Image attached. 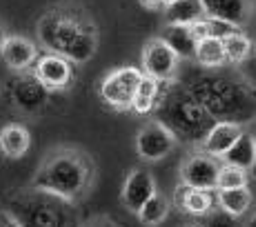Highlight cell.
Segmentation results:
<instances>
[{
    "mask_svg": "<svg viewBox=\"0 0 256 227\" xmlns=\"http://www.w3.org/2000/svg\"><path fill=\"white\" fill-rule=\"evenodd\" d=\"M216 203L220 210H225L228 214L243 218L254 203V194L250 187H238V190H216Z\"/></svg>",
    "mask_w": 256,
    "mask_h": 227,
    "instance_id": "e0dca14e",
    "label": "cell"
},
{
    "mask_svg": "<svg viewBox=\"0 0 256 227\" xmlns=\"http://www.w3.org/2000/svg\"><path fill=\"white\" fill-rule=\"evenodd\" d=\"M200 227H245V225L238 216H232L225 210H220V207H214L210 214L203 216V225Z\"/></svg>",
    "mask_w": 256,
    "mask_h": 227,
    "instance_id": "d4e9b609",
    "label": "cell"
},
{
    "mask_svg": "<svg viewBox=\"0 0 256 227\" xmlns=\"http://www.w3.org/2000/svg\"><path fill=\"white\" fill-rule=\"evenodd\" d=\"M29 147H32V134L24 125L9 122V125L2 127V132H0V152H2V156L18 160L27 154Z\"/></svg>",
    "mask_w": 256,
    "mask_h": 227,
    "instance_id": "9a60e30c",
    "label": "cell"
},
{
    "mask_svg": "<svg viewBox=\"0 0 256 227\" xmlns=\"http://www.w3.org/2000/svg\"><path fill=\"white\" fill-rule=\"evenodd\" d=\"M0 227H22V225L14 218L12 212H0Z\"/></svg>",
    "mask_w": 256,
    "mask_h": 227,
    "instance_id": "83f0119b",
    "label": "cell"
},
{
    "mask_svg": "<svg viewBox=\"0 0 256 227\" xmlns=\"http://www.w3.org/2000/svg\"><path fill=\"white\" fill-rule=\"evenodd\" d=\"M94 180L96 165L87 152L78 147H56L45 154L29 187L76 205L90 194Z\"/></svg>",
    "mask_w": 256,
    "mask_h": 227,
    "instance_id": "7a4b0ae2",
    "label": "cell"
},
{
    "mask_svg": "<svg viewBox=\"0 0 256 227\" xmlns=\"http://www.w3.org/2000/svg\"><path fill=\"white\" fill-rule=\"evenodd\" d=\"M223 45H225V54H228V62H232V65H240V62L248 60L252 56V47H254L250 36L243 34L240 29L228 34L223 38Z\"/></svg>",
    "mask_w": 256,
    "mask_h": 227,
    "instance_id": "603a6c76",
    "label": "cell"
},
{
    "mask_svg": "<svg viewBox=\"0 0 256 227\" xmlns=\"http://www.w3.org/2000/svg\"><path fill=\"white\" fill-rule=\"evenodd\" d=\"M178 136L163 120H150L136 134V154L145 162H160L176 150Z\"/></svg>",
    "mask_w": 256,
    "mask_h": 227,
    "instance_id": "5b68a950",
    "label": "cell"
},
{
    "mask_svg": "<svg viewBox=\"0 0 256 227\" xmlns=\"http://www.w3.org/2000/svg\"><path fill=\"white\" fill-rule=\"evenodd\" d=\"M80 227H120V225L114 223L110 216H92L90 220L80 223Z\"/></svg>",
    "mask_w": 256,
    "mask_h": 227,
    "instance_id": "484cf974",
    "label": "cell"
},
{
    "mask_svg": "<svg viewBox=\"0 0 256 227\" xmlns=\"http://www.w3.org/2000/svg\"><path fill=\"white\" fill-rule=\"evenodd\" d=\"M32 72L49 92H65L74 82V62L58 54H42Z\"/></svg>",
    "mask_w": 256,
    "mask_h": 227,
    "instance_id": "9c48e42d",
    "label": "cell"
},
{
    "mask_svg": "<svg viewBox=\"0 0 256 227\" xmlns=\"http://www.w3.org/2000/svg\"><path fill=\"white\" fill-rule=\"evenodd\" d=\"M238 187H250V172L223 162L220 174H218V187H216V190H238Z\"/></svg>",
    "mask_w": 256,
    "mask_h": 227,
    "instance_id": "cb8c5ba5",
    "label": "cell"
},
{
    "mask_svg": "<svg viewBox=\"0 0 256 227\" xmlns=\"http://www.w3.org/2000/svg\"><path fill=\"white\" fill-rule=\"evenodd\" d=\"M9 212L22 227H80L76 223V205L34 187L22 190L12 200Z\"/></svg>",
    "mask_w": 256,
    "mask_h": 227,
    "instance_id": "3957f363",
    "label": "cell"
},
{
    "mask_svg": "<svg viewBox=\"0 0 256 227\" xmlns=\"http://www.w3.org/2000/svg\"><path fill=\"white\" fill-rule=\"evenodd\" d=\"M7 38H9V34L4 32V27L0 24V54H2V47H4V42H7Z\"/></svg>",
    "mask_w": 256,
    "mask_h": 227,
    "instance_id": "f1b7e54d",
    "label": "cell"
},
{
    "mask_svg": "<svg viewBox=\"0 0 256 227\" xmlns=\"http://www.w3.org/2000/svg\"><path fill=\"white\" fill-rule=\"evenodd\" d=\"M250 227H256V214H254V218L250 220Z\"/></svg>",
    "mask_w": 256,
    "mask_h": 227,
    "instance_id": "4dcf8cb0",
    "label": "cell"
},
{
    "mask_svg": "<svg viewBox=\"0 0 256 227\" xmlns=\"http://www.w3.org/2000/svg\"><path fill=\"white\" fill-rule=\"evenodd\" d=\"M243 134L245 132L238 122L220 120V122H216V125H212L208 130V134H205V138H203V152L216 156V158H223Z\"/></svg>",
    "mask_w": 256,
    "mask_h": 227,
    "instance_id": "7c38bea8",
    "label": "cell"
},
{
    "mask_svg": "<svg viewBox=\"0 0 256 227\" xmlns=\"http://www.w3.org/2000/svg\"><path fill=\"white\" fill-rule=\"evenodd\" d=\"M167 42L172 45L176 54H178L180 58H194L196 56V38L192 36L190 27H180V24H165L163 29V36Z\"/></svg>",
    "mask_w": 256,
    "mask_h": 227,
    "instance_id": "ffe728a7",
    "label": "cell"
},
{
    "mask_svg": "<svg viewBox=\"0 0 256 227\" xmlns=\"http://www.w3.org/2000/svg\"><path fill=\"white\" fill-rule=\"evenodd\" d=\"M0 56H2V62L12 72H29L40 58L36 42L24 36H16V34H9Z\"/></svg>",
    "mask_w": 256,
    "mask_h": 227,
    "instance_id": "8fae6325",
    "label": "cell"
},
{
    "mask_svg": "<svg viewBox=\"0 0 256 227\" xmlns=\"http://www.w3.org/2000/svg\"><path fill=\"white\" fill-rule=\"evenodd\" d=\"M145 72L138 67H118L112 69L105 78H102L100 87V98L107 107L116 112H130L134 107V98L138 92Z\"/></svg>",
    "mask_w": 256,
    "mask_h": 227,
    "instance_id": "277c9868",
    "label": "cell"
},
{
    "mask_svg": "<svg viewBox=\"0 0 256 227\" xmlns=\"http://www.w3.org/2000/svg\"><path fill=\"white\" fill-rule=\"evenodd\" d=\"M160 85H163V82L154 80V78H150V76L142 78L138 92H136L132 112L138 114V116H147V114L154 112V107L158 105V98H160Z\"/></svg>",
    "mask_w": 256,
    "mask_h": 227,
    "instance_id": "44dd1931",
    "label": "cell"
},
{
    "mask_svg": "<svg viewBox=\"0 0 256 227\" xmlns=\"http://www.w3.org/2000/svg\"><path fill=\"white\" fill-rule=\"evenodd\" d=\"M220 160H223L225 165H234L245 172H252L256 167V136L245 132V134L236 140V145Z\"/></svg>",
    "mask_w": 256,
    "mask_h": 227,
    "instance_id": "ac0fdd59",
    "label": "cell"
},
{
    "mask_svg": "<svg viewBox=\"0 0 256 227\" xmlns=\"http://www.w3.org/2000/svg\"><path fill=\"white\" fill-rule=\"evenodd\" d=\"M185 227H200V225H185Z\"/></svg>",
    "mask_w": 256,
    "mask_h": 227,
    "instance_id": "1f68e13d",
    "label": "cell"
},
{
    "mask_svg": "<svg viewBox=\"0 0 256 227\" xmlns=\"http://www.w3.org/2000/svg\"><path fill=\"white\" fill-rule=\"evenodd\" d=\"M220 167H223L220 158L208 154V152H196V154L187 156L180 165V182L187 187H196V190L214 192L218 187Z\"/></svg>",
    "mask_w": 256,
    "mask_h": 227,
    "instance_id": "52a82bcc",
    "label": "cell"
},
{
    "mask_svg": "<svg viewBox=\"0 0 256 227\" xmlns=\"http://www.w3.org/2000/svg\"><path fill=\"white\" fill-rule=\"evenodd\" d=\"M18 76L12 80L9 85V94H12L14 105L24 114H38L45 110V105L49 102V92L34 72H16Z\"/></svg>",
    "mask_w": 256,
    "mask_h": 227,
    "instance_id": "ba28073f",
    "label": "cell"
},
{
    "mask_svg": "<svg viewBox=\"0 0 256 227\" xmlns=\"http://www.w3.org/2000/svg\"><path fill=\"white\" fill-rule=\"evenodd\" d=\"M140 7L150 9V12H165V2L163 0H138Z\"/></svg>",
    "mask_w": 256,
    "mask_h": 227,
    "instance_id": "4316f807",
    "label": "cell"
},
{
    "mask_svg": "<svg viewBox=\"0 0 256 227\" xmlns=\"http://www.w3.org/2000/svg\"><path fill=\"white\" fill-rule=\"evenodd\" d=\"M142 72L145 76L154 78L158 82H172L178 74L180 56L172 49L165 38H152L142 47Z\"/></svg>",
    "mask_w": 256,
    "mask_h": 227,
    "instance_id": "8992f818",
    "label": "cell"
},
{
    "mask_svg": "<svg viewBox=\"0 0 256 227\" xmlns=\"http://www.w3.org/2000/svg\"><path fill=\"white\" fill-rule=\"evenodd\" d=\"M163 2H165V9H167V7H170V4H172V2H176V0H163Z\"/></svg>",
    "mask_w": 256,
    "mask_h": 227,
    "instance_id": "f546056e",
    "label": "cell"
},
{
    "mask_svg": "<svg viewBox=\"0 0 256 227\" xmlns=\"http://www.w3.org/2000/svg\"><path fill=\"white\" fill-rule=\"evenodd\" d=\"M165 24H180V27H190V24L208 18V7L205 0H176L163 12Z\"/></svg>",
    "mask_w": 256,
    "mask_h": 227,
    "instance_id": "2e32d148",
    "label": "cell"
},
{
    "mask_svg": "<svg viewBox=\"0 0 256 227\" xmlns=\"http://www.w3.org/2000/svg\"><path fill=\"white\" fill-rule=\"evenodd\" d=\"M174 205L178 207L183 214L198 216V218H203L205 214H210V212L216 207L212 192L196 190V187H187V185H183V182H180L174 192Z\"/></svg>",
    "mask_w": 256,
    "mask_h": 227,
    "instance_id": "4fadbf2b",
    "label": "cell"
},
{
    "mask_svg": "<svg viewBox=\"0 0 256 227\" xmlns=\"http://www.w3.org/2000/svg\"><path fill=\"white\" fill-rule=\"evenodd\" d=\"M36 36L42 49L70 58L74 65L90 62L100 45L94 16L76 2H60L47 9L36 22Z\"/></svg>",
    "mask_w": 256,
    "mask_h": 227,
    "instance_id": "6da1fadb",
    "label": "cell"
},
{
    "mask_svg": "<svg viewBox=\"0 0 256 227\" xmlns=\"http://www.w3.org/2000/svg\"><path fill=\"white\" fill-rule=\"evenodd\" d=\"M170 210H172L170 198L163 194H156V196H152V198L147 200V205L140 210L138 220H140V225H145V227H158L167 220Z\"/></svg>",
    "mask_w": 256,
    "mask_h": 227,
    "instance_id": "7402d4cb",
    "label": "cell"
},
{
    "mask_svg": "<svg viewBox=\"0 0 256 227\" xmlns=\"http://www.w3.org/2000/svg\"><path fill=\"white\" fill-rule=\"evenodd\" d=\"M156 194H158V187H156L154 174L150 170H132L127 174L125 182H122L120 200L125 210H130L132 214L138 216L140 210L147 205V200Z\"/></svg>",
    "mask_w": 256,
    "mask_h": 227,
    "instance_id": "30bf717a",
    "label": "cell"
},
{
    "mask_svg": "<svg viewBox=\"0 0 256 227\" xmlns=\"http://www.w3.org/2000/svg\"><path fill=\"white\" fill-rule=\"evenodd\" d=\"M194 60L198 62L200 67L205 69H218L228 62V54H225V45H223V38H216L210 36L205 40H198L196 45V56Z\"/></svg>",
    "mask_w": 256,
    "mask_h": 227,
    "instance_id": "d6986e66",
    "label": "cell"
},
{
    "mask_svg": "<svg viewBox=\"0 0 256 227\" xmlns=\"http://www.w3.org/2000/svg\"><path fill=\"white\" fill-rule=\"evenodd\" d=\"M210 18H218V20L232 24L240 29L252 16V0H205Z\"/></svg>",
    "mask_w": 256,
    "mask_h": 227,
    "instance_id": "5bb4252c",
    "label": "cell"
}]
</instances>
